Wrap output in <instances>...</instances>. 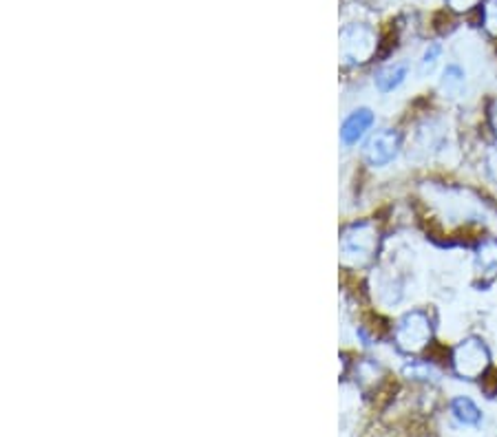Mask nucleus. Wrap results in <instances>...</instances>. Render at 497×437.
<instances>
[{
  "label": "nucleus",
  "instance_id": "1",
  "mask_svg": "<svg viewBox=\"0 0 497 437\" xmlns=\"http://www.w3.org/2000/svg\"><path fill=\"white\" fill-rule=\"evenodd\" d=\"M380 248V232L376 223L356 221L340 232V257L347 265L365 267L376 258Z\"/></svg>",
  "mask_w": 497,
  "mask_h": 437
},
{
  "label": "nucleus",
  "instance_id": "2",
  "mask_svg": "<svg viewBox=\"0 0 497 437\" xmlns=\"http://www.w3.org/2000/svg\"><path fill=\"white\" fill-rule=\"evenodd\" d=\"M433 325L427 311L414 310L402 316L393 332V341L402 354H420L431 342Z\"/></svg>",
  "mask_w": 497,
  "mask_h": 437
},
{
  "label": "nucleus",
  "instance_id": "3",
  "mask_svg": "<svg viewBox=\"0 0 497 437\" xmlns=\"http://www.w3.org/2000/svg\"><path fill=\"white\" fill-rule=\"evenodd\" d=\"M451 364H454L455 376L464 380H480L489 372L491 354L480 338H467L454 349Z\"/></svg>",
  "mask_w": 497,
  "mask_h": 437
},
{
  "label": "nucleus",
  "instance_id": "4",
  "mask_svg": "<svg viewBox=\"0 0 497 437\" xmlns=\"http://www.w3.org/2000/svg\"><path fill=\"white\" fill-rule=\"evenodd\" d=\"M378 40L367 25H349L340 31V56L347 65H365L376 53Z\"/></svg>",
  "mask_w": 497,
  "mask_h": 437
},
{
  "label": "nucleus",
  "instance_id": "5",
  "mask_svg": "<svg viewBox=\"0 0 497 437\" xmlns=\"http://www.w3.org/2000/svg\"><path fill=\"white\" fill-rule=\"evenodd\" d=\"M398 150H400V135L392 128H384V131L374 133V135L367 140L365 150H362V157L369 166H387L396 159Z\"/></svg>",
  "mask_w": 497,
  "mask_h": 437
},
{
  "label": "nucleus",
  "instance_id": "6",
  "mask_svg": "<svg viewBox=\"0 0 497 437\" xmlns=\"http://www.w3.org/2000/svg\"><path fill=\"white\" fill-rule=\"evenodd\" d=\"M374 124V113L369 109H356L347 115V119L340 126V142L345 146H353L367 135V131Z\"/></svg>",
  "mask_w": 497,
  "mask_h": 437
},
{
  "label": "nucleus",
  "instance_id": "7",
  "mask_svg": "<svg viewBox=\"0 0 497 437\" xmlns=\"http://www.w3.org/2000/svg\"><path fill=\"white\" fill-rule=\"evenodd\" d=\"M407 73H409V66H407L405 62H393V65L383 66L374 78L376 88H378L380 93H392L393 88H398L405 82Z\"/></svg>",
  "mask_w": 497,
  "mask_h": 437
},
{
  "label": "nucleus",
  "instance_id": "8",
  "mask_svg": "<svg viewBox=\"0 0 497 437\" xmlns=\"http://www.w3.org/2000/svg\"><path fill=\"white\" fill-rule=\"evenodd\" d=\"M476 270H478V274L486 276V279H493V276L497 274V241L495 239H485L480 245H478Z\"/></svg>",
  "mask_w": 497,
  "mask_h": 437
},
{
  "label": "nucleus",
  "instance_id": "9",
  "mask_svg": "<svg viewBox=\"0 0 497 437\" xmlns=\"http://www.w3.org/2000/svg\"><path fill=\"white\" fill-rule=\"evenodd\" d=\"M451 413L464 426H478L482 422V411L478 409V404L471 398H464V395L451 400Z\"/></svg>",
  "mask_w": 497,
  "mask_h": 437
},
{
  "label": "nucleus",
  "instance_id": "10",
  "mask_svg": "<svg viewBox=\"0 0 497 437\" xmlns=\"http://www.w3.org/2000/svg\"><path fill=\"white\" fill-rule=\"evenodd\" d=\"M440 88L445 96L449 97H460L467 88V75L464 71L460 69L458 65H449L445 71H442L440 78Z\"/></svg>",
  "mask_w": 497,
  "mask_h": 437
},
{
  "label": "nucleus",
  "instance_id": "11",
  "mask_svg": "<svg viewBox=\"0 0 497 437\" xmlns=\"http://www.w3.org/2000/svg\"><path fill=\"white\" fill-rule=\"evenodd\" d=\"M482 25L491 35L497 38V0H486L482 7Z\"/></svg>",
  "mask_w": 497,
  "mask_h": 437
},
{
  "label": "nucleus",
  "instance_id": "12",
  "mask_svg": "<svg viewBox=\"0 0 497 437\" xmlns=\"http://www.w3.org/2000/svg\"><path fill=\"white\" fill-rule=\"evenodd\" d=\"M440 53H442L440 44H429L423 53V60H420V73L423 75L431 73L433 66L438 65V58H440Z\"/></svg>",
  "mask_w": 497,
  "mask_h": 437
},
{
  "label": "nucleus",
  "instance_id": "13",
  "mask_svg": "<svg viewBox=\"0 0 497 437\" xmlns=\"http://www.w3.org/2000/svg\"><path fill=\"white\" fill-rule=\"evenodd\" d=\"M480 3H482V0H447L449 9H454V12H458V13L471 12V9L478 7Z\"/></svg>",
  "mask_w": 497,
  "mask_h": 437
},
{
  "label": "nucleus",
  "instance_id": "14",
  "mask_svg": "<svg viewBox=\"0 0 497 437\" xmlns=\"http://www.w3.org/2000/svg\"><path fill=\"white\" fill-rule=\"evenodd\" d=\"M405 373L411 378H423V380H427V378L431 376V367H429V364H414V367H407Z\"/></svg>",
  "mask_w": 497,
  "mask_h": 437
},
{
  "label": "nucleus",
  "instance_id": "15",
  "mask_svg": "<svg viewBox=\"0 0 497 437\" xmlns=\"http://www.w3.org/2000/svg\"><path fill=\"white\" fill-rule=\"evenodd\" d=\"M491 124H493V131L497 135V102L493 104V109H491Z\"/></svg>",
  "mask_w": 497,
  "mask_h": 437
}]
</instances>
